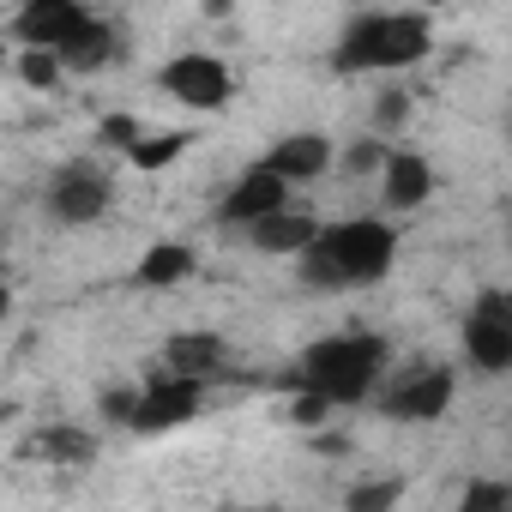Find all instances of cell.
Instances as JSON below:
<instances>
[{"label":"cell","mask_w":512,"mask_h":512,"mask_svg":"<svg viewBox=\"0 0 512 512\" xmlns=\"http://www.w3.org/2000/svg\"><path fill=\"white\" fill-rule=\"evenodd\" d=\"M43 205H49V217H55V223H67V229H85V223H97V217L115 205V175H109L97 157L61 163V169L49 175V193H43Z\"/></svg>","instance_id":"obj_4"},{"label":"cell","mask_w":512,"mask_h":512,"mask_svg":"<svg viewBox=\"0 0 512 512\" xmlns=\"http://www.w3.org/2000/svg\"><path fill=\"white\" fill-rule=\"evenodd\" d=\"M434 49L428 13H356L332 43V73H404Z\"/></svg>","instance_id":"obj_2"},{"label":"cell","mask_w":512,"mask_h":512,"mask_svg":"<svg viewBox=\"0 0 512 512\" xmlns=\"http://www.w3.org/2000/svg\"><path fill=\"white\" fill-rule=\"evenodd\" d=\"M241 512H278V506H241Z\"/></svg>","instance_id":"obj_30"},{"label":"cell","mask_w":512,"mask_h":512,"mask_svg":"<svg viewBox=\"0 0 512 512\" xmlns=\"http://www.w3.org/2000/svg\"><path fill=\"white\" fill-rule=\"evenodd\" d=\"M332 410H338V404H332V398H320V392H296V398H290V416H296L302 428H320Z\"/></svg>","instance_id":"obj_27"},{"label":"cell","mask_w":512,"mask_h":512,"mask_svg":"<svg viewBox=\"0 0 512 512\" xmlns=\"http://www.w3.org/2000/svg\"><path fill=\"white\" fill-rule=\"evenodd\" d=\"M296 278H302V290H320V296H332V290H344V272H338V260L326 253V241H314L302 260H296Z\"/></svg>","instance_id":"obj_22"},{"label":"cell","mask_w":512,"mask_h":512,"mask_svg":"<svg viewBox=\"0 0 512 512\" xmlns=\"http://www.w3.org/2000/svg\"><path fill=\"white\" fill-rule=\"evenodd\" d=\"M37 452H43L49 464H91V458H97V434H85L79 422H49V428L37 434Z\"/></svg>","instance_id":"obj_17"},{"label":"cell","mask_w":512,"mask_h":512,"mask_svg":"<svg viewBox=\"0 0 512 512\" xmlns=\"http://www.w3.org/2000/svg\"><path fill=\"white\" fill-rule=\"evenodd\" d=\"M157 85H163V97H175V103L193 109V115H217V109L235 97L229 67H223L217 55H205V49H181L175 61H163Z\"/></svg>","instance_id":"obj_6"},{"label":"cell","mask_w":512,"mask_h":512,"mask_svg":"<svg viewBox=\"0 0 512 512\" xmlns=\"http://www.w3.org/2000/svg\"><path fill=\"white\" fill-rule=\"evenodd\" d=\"M380 199H386V211H416V205H428V199H434V163L416 157V151H392V163H386V175H380Z\"/></svg>","instance_id":"obj_12"},{"label":"cell","mask_w":512,"mask_h":512,"mask_svg":"<svg viewBox=\"0 0 512 512\" xmlns=\"http://www.w3.org/2000/svg\"><path fill=\"white\" fill-rule=\"evenodd\" d=\"M464 356L482 374H512V332L482 314H464Z\"/></svg>","instance_id":"obj_15"},{"label":"cell","mask_w":512,"mask_h":512,"mask_svg":"<svg viewBox=\"0 0 512 512\" xmlns=\"http://www.w3.org/2000/svg\"><path fill=\"white\" fill-rule=\"evenodd\" d=\"M205 410V380H187V374H151L145 380V392H139V416H133V428L127 434H169V428H181V422H193Z\"/></svg>","instance_id":"obj_7"},{"label":"cell","mask_w":512,"mask_h":512,"mask_svg":"<svg viewBox=\"0 0 512 512\" xmlns=\"http://www.w3.org/2000/svg\"><path fill=\"white\" fill-rule=\"evenodd\" d=\"M452 398H458V374L446 362H416L380 392V416H392V422H440L452 410Z\"/></svg>","instance_id":"obj_5"},{"label":"cell","mask_w":512,"mask_h":512,"mask_svg":"<svg viewBox=\"0 0 512 512\" xmlns=\"http://www.w3.org/2000/svg\"><path fill=\"white\" fill-rule=\"evenodd\" d=\"M260 163H266L272 175H284V181H320V175L332 169V139H326V133H284V139L266 145Z\"/></svg>","instance_id":"obj_10"},{"label":"cell","mask_w":512,"mask_h":512,"mask_svg":"<svg viewBox=\"0 0 512 512\" xmlns=\"http://www.w3.org/2000/svg\"><path fill=\"white\" fill-rule=\"evenodd\" d=\"M326 253L338 260L344 284H380L398 260V229L386 217H344V223H326L320 229Z\"/></svg>","instance_id":"obj_3"},{"label":"cell","mask_w":512,"mask_h":512,"mask_svg":"<svg viewBox=\"0 0 512 512\" xmlns=\"http://www.w3.org/2000/svg\"><path fill=\"white\" fill-rule=\"evenodd\" d=\"M386 163H392V145H386V139H374V133H368V139H356V145L344 151V169H350V175H386Z\"/></svg>","instance_id":"obj_24"},{"label":"cell","mask_w":512,"mask_h":512,"mask_svg":"<svg viewBox=\"0 0 512 512\" xmlns=\"http://www.w3.org/2000/svg\"><path fill=\"white\" fill-rule=\"evenodd\" d=\"M314 452H350V440H344V434H320Z\"/></svg>","instance_id":"obj_29"},{"label":"cell","mask_w":512,"mask_h":512,"mask_svg":"<svg viewBox=\"0 0 512 512\" xmlns=\"http://www.w3.org/2000/svg\"><path fill=\"white\" fill-rule=\"evenodd\" d=\"M199 272V260H193V247L187 241H157L145 260H139V290H175V284H187Z\"/></svg>","instance_id":"obj_16"},{"label":"cell","mask_w":512,"mask_h":512,"mask_svg":"<svg viewBox=\"0 0 512 512\" xmlns=\"http://www.w3.org/2000/svg\"><path fill=\"white\" fill-rule=\"evenodd\" d=\"M506 139H512V109H506Z\"/></svg>","instance_id":"obj_31"},{"label":"cell","mask_w":512,"mask_h":512,"mask_svg":"<svg viewBox=\"0 0 512 512\" xmlns=\"http://www.w3.org/2000/svg\"><path fill=\"white\" fill-rule=\"evenodd\" d=\"M380 368H386V338L338 332V338H314L284 386H290V398L296 392H320L332 404H368L374 386H380Z\"/></svg>","instance_id":"obj_1"},{"label":"cell","mask_w":512,"mask_h":512,"mask_svg":"<svg viewBox=\"0 0 512 512\" xmlns=\"http://www.w3.org/2000/svg\"><path fill=\"white\" fill-rule=\"evenodd\" d=\"M458 512H512V482H464Z\"/></svg>","instance_id":"obj_23"},{"label":"cell","mask_w":512,"mask_h":512,"mask_svg":"<svg viewBox=\"0 0 512 512\" xmlns=\"http://www.w3.org/2000/svg\"><path fill=\"white\" fill-rule=\"evenodd\" d=\"M13 73H19V85H31V91H61V79H67V67H61V55H43V49H19L13 55Z\"/></svg>","instance_id":"obj_19"},{"label":"cell","mask_w":512,"mask_h":512,"mask_svg":"<svg viewBox=\"0 0 512 512\" xmlns=\"http://www.w3.org/2000/svg\"><path fill=\"white\" fill-rule=\"evenodd\" d=\"M404 506V476H368V482H350L344 494V512H398Z\"/></svg>","instance_id":"obj_18"},{"label":"cell","mask_w":512,"mask_h":512,"mask_svg":"<svg viewBox=\"0 0 512 512\" xmlns=\"http://www.w3.org/2000/svg\"><path fill=\"white\" fill-rule=\"evenodd\" d=\"M187 145H193V133H181V127H169V133H145V145H139V151H133L127 163L151 175V169H169V163H175V157H181Z\"/></svg>","instance_id":"obj_21"},{"label":"cell","mask_w":512,"mask_h":512,"mask_svg":"<svg viewBox=\"0 0 512 512\" xmlns=\"http://www.w3.org/2000/svg\"><path fill=\"white\" fill-rule=\"evenodd\" d=\"M139 392H145V386H109V392H103V422H109V428H133Z\"/></svg>","instance_id":"obj_26"},{"label":"cell","mask_w":512,"mask_h":512,"mask_svg":"<svg viewBox=\"0 0 512 512\" xmlns=\"http://www.w3.org/2000/svg\"><path fill=\"white\" fill-rule=\"evenodd\" d=\"M163 362L169 374H187V380H217L229 368V344L217 332H175L163 344Z\"/></svg>","instance_id":"obj_13"},{"label":"cell","mask_w":512,"mask_h":512,"mask_svg":"<svg viewBox=\"0 0 512 512\" xmlns=\"http://www.w3.org/2000/svg\"><path fill=\"white\" fill-rule=\"evenodd\" d=\"M470 314H482V320H494V326H506V332H512V290H482Z\"/></svg>","instance_id":"obj_28"},{"label":"cell","mask_w":512,"mask_h":512,"mask_svg":"<svg viewBox=\"0 0 512 512\" xmlns=\"http://www.w3.org/2000/svg\"><path fill=\"white\" fill-rule=\"evenodd\" d=\"M278 211H290V181L284 175H272L266 163H253L223 199H217V223L223 229H253V223H266V217H278Z\"/></svg>","instance_id":"obj_9"},{"label":"cell","mask_w":512,"mask_h":512,"mask_svg":"<svg viewBox=\"0 0 512 512\" xmlns=\"http://www.w3.org/2000/svg\"><path fill=\"white\" fill-rule=\"evenodd\" d=\"M314 241H320V223H314L302 205H290V211H278V217H266V223L247 229V247L272 253V260H302Z\"/></svg>","instance_id":"obj_11"},{"label":"cell","mask_w":512,"mask_h":512,"mask_svg":"<svg viewBox=\"0 0 512 512\" xmlns=\"http://www.w3.org/2000/svg\"><path fill=\"white\" fill-rule=\"evenodd\" d=\"M121 61V31L103 19V13H91V25L61 49V67L67 73H103V67H115Z\"/></svg>","instance_id":"obj_14"},{"label":"cell","mask_w":512,"mask_h":512,"mask_svg":"<svg viewBox=\"0 0 512 512\" xmlns=\"http://www.w3.org/2000/svg\"><path fill=\"white\" fill-rule=\"evenodd\" d=\"M404 121H410V91H398V85H386V91L374 97V109H368V133L392 145V139L404 133Z\"/></svg>","instance_id":"obj_20"},{"label":"cell","mask_w":512,"mask_h":512,"mask_svg":"<svg viewBox=\"0 0 512 512\" xmlns=\"http://www.w3.org/2000/svg\"><path fill=\"white\" fill-rule=\"evenodd\" d=\"M85 25H91V7H79V0H25V7L7 19L13 43L19 49H43V55H61Z\"/></svg>","instance_id":"obj_8"},{"label":"cell","mask_w":512,"mask_h":512,"mask_svg":"<svg viewBox=\"0 0 512 512\" xmlns=\"http://www.w3.org/2000/svg\"><path fill=\"white\" fill-rule=\"evenodd\" d=\"M97 145H115V151L133 157V151L145 145V127H139L133 115H103V121H97Z\"/></svg>","instance_id":"obj_25"}]
</instances>
